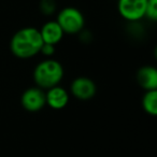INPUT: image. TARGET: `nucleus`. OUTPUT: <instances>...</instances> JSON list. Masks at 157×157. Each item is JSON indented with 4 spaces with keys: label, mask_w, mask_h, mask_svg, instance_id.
<instances>
[{
    "label": "nucleus",
    "mask_w": 157,
    "mask_h": 157,
    "mask_svg": "<svg viewBox=\"0 0 157 157\" xmlns=\"http://www.w3.org/2000/svg\"><path fill=\"white\" fill-rule=\"evenodd\" d=\"M55 45H52V44H48V43H43L41 46V50H40V54H42L43 56L48 57V58H51L53 55L55 54Z\"/></svg>",
    "instance_id": "ddd939ff"
},
{
    "label": "nucleus",
    "mask_w": 157,
    "mask_h": 157,
    "mask_svg": "<svg viewBox=\"0 0 157 157\" xmlns=\"http://www.w3.org/2000/svg\"><path fill=\"white\" fill-rule=\"evenodd\" d=\"M43 44L39 29L36 27H24L17 30L10 40L11 53L20 59H29L40 54Z\"/></svg>",
    "instance_id": "f257e3e1"
},
{
    "label": "nucleus",
    "mask_w": 157,
    "mask_h": 157,
    "mask_svg": "<svg viewBox=\"0 0 157 157\" xmlns=\"http://www.w3.org/2000/svg\"><path fill=\"white\" fill-rule=\"evenodd\" d=\"M70 95L66 88L57 85L45 90V103L53 110H63L68 105Z\"/></svg>",
    "instance_id": "0eeeda50"
},
{
    "label": "nucleus",
    "mask_w": 157,
    "mask_h": 157,
    "mask_svg": "<svg viewBox=\"0 0 157 157\" xmlns=\"http://www.w3.org/2000/svg\"><path fill=\"white\" fill-rule=\"evenodd\" d=\"M142 108L151 116L157 115V90H146L142 97Z\"/></svg>",
    "instance_id": "9d476101"
},
{
    "label": "nucleus",
    "mask_w": 157,
    "mask_h": 157,
    "mask_svg": "<svg viewBox=\"0 0 157 157\" xmlns=\"http://www.w3.org/2000/svg\"><path fill=\"white\" fill-rule=\"evenodd\" d=\"M40 10L44 15H52L56 11V2L55 0H41L40 1Z\"/></svg>",
    "instance_id": "f8f14e48"
},
{
    "label": "nucleus",
    "mask_w": 157,
    "mask_h": 157,
    "mask_svg": "<svg viewBox=\"0 0 157 157\" xmlns=\"http://www.w3.org/2000/svg\"><path fill=\"white\" fill-rule=\"evenodd\" d=\"M56 22L67 35H78L85 27V17L78 8L66 7L58 12Z\"/></svg>",
    "instance_id": "7ed1b4c3"
},
{
    "label": "nucleus",
    "mask_w": 157,
    "mask_h": 157,
    "mask_svg": "<svg viewBox=\"0 0 157 157\" xmlns=\"http://www.w3.org/2000/svg\"><path fill=\"white\" fill-rule=\"evenodd\" d=\"M70 92L78 100L87 101L95 97L97 86L92 78L87 76H78L70 84Z\"/></svg>",
    "instance_id": "423d86ee"
},
{
    "label": "nucleus",
    "mask_w": 157,
    "mask_h": 157,
    "mask_svg": "<svg viewBox=\"0 0 157 157\" xmlns=\"http://www.w3.org/2000/svg\"><path fill=\"white\" fill-rule=\"evenodd\" d=\"M137 82L144 90H157V69L154 66H143L136 74Z\"/></svg>",
    "instance_id": "1a4fd4ad"
},
{
    "label": "nucleus",
    "mask_w": 157,
    "mask_h": 157,
    "mask_svg": "<svg viewBox=\"0 0 157 157\" xmlns=\"http://www.w3.org/2000/svg\"><path fill=\"white\" fill-rule=\"evenodd\" d=\"M145 17L152 22L157 21V0H147L145 8Z\"/></svg>",
    "instance_id": "9b49d317"
},
{
    "label": "nucleus",
    "mask_w": 157,
    "mask_h": 157,
    "mask_svg": "<svg viewBox=\"0 0 157 157\" xmlns=\"http://www.w3.org/2000/svg\"><path fill=\"white\" fill-rule=\"evenodd\" d=\"M147 0H117V11L121 17L129 23H137L145 17Z\"/></svg>",
    "instance_id": "20e7f679"
},
{
    "label": "nucleus",
    "mask_w": 157,
    "mask_h": 157,
    "mask_svg": "<svg viewBox=\"0 0 157 157\" xmlns=\"http://www.w3.org/2000/svg\"><path fill=\"white\" fill-rule=\"evenodd\" d=\"M39 31L43 43L52 44V45H57L65 36L63 29L60 28L56 21H48L42 25Z\"/></svg>",
    "instance_id": "6e6552de"
},
{
    "label": "nucleus",
    "mask_w": 157,
    "mask_h": 157,
    "mask_svg": "<svg viewBox=\"0 0 157 157\" xmlns=\"http://www.w3.org/2000/svg\"><path fill=\"white\" fill-rule=\"evenodd\" d=\"M21 105L27 112L36 113L41 111L46 105L45 90L38 86L27 88L21 96Z\"/></svg>",
    "instance_id": "39448f33"
},
{
    "label": "nucleus",
    "mask_w": 157,
    "mask_h": 157,
    "mask_svg": "<svg viewBox=\"0 0 157 157\" xmlns=\"http://www.w3.org/2000/svg\"><path fill=\"white\" fill-rule=\"evenodd\" d=\"M63 75L65 70L63 65L53 58H46L40 61L33 72V78L36 86L43 90L59 85L63 81Z\"/></svg>",
    "instance_id": "f03ea898"
}]
</instances>
